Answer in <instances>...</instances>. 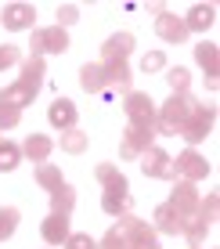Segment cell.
<instances>
[{
	"mask_svg": "<svg viewBox=\"0 0 220 249\" xmlns=\"http://www.w3.org/2000/svg\"><path fill=\"white\" fill-rule=\"evenodd\" d=\"M199 101L191 94H170L163 105H155V134H173L181 130V123L188 119V112L195 108Z\"/></svg>",
	"mask_w": 220,
	"mask_h": 249,
	"instance_id": "1",
	"label": "cell"
},
{
	"mask_svg": "<svg viewBox=\"0 0 220 249\" xmlns=\"http://www.w3.org/2000/svg\"><path fill=\"white\" fill-rule=\"evenodd\" d=\"M213 123H217V105H195L188 112V119L181 123V130H177V137H184V141L195 148L199 141H206L209 130H213Z\"/></svg>",
	"mask_w": 220,
	"mask_h": 249,
	"instance_id": "2",
	"label": "cell"
},
{
	"mask_svg": "<svg viewBox=\"0 0 220 249\" xmlns=\"http://www.w3.org/2000/svg\"><path fill=\"white\" fill-rule=\"evenodd\" d=\"M116 220H119L116 228L126 235V249H159V235H155V228H152L148 220L134 217V213H123V217H116Z\"/></svg>",
	"mask_w": 220,
	"mask_h": 249,
	"instance_id": "3",
	"label": "cell"
},
{
	"mask_svg": "<svg viewBox=\"0 0 220 249\" xmlns=\"http://www.w3.org/2000/svg\"><path fill=\"white\" fill-rule=\"evenodd\" d=\"M29 51L36 58H47V54H65L69 51V33L58 29V25H47V29H33V44Z\"/></svg>",
	"mask_w": 220,
	"mask_h": 249,
	"instance_id": "4",
	"label": "cell"
},
{
	"mask_svg": "<svg viewBox=\"0 0 220 249\" xmlns=\"http://www.w3.org/2000/svg\"><path fill=\"white\" fill-rule=\"evenodd\" d=\"M155 148V126H134L126 123L123 141H119V159H137L141 152Z\"/></svg>",
	"mask_w": 220,
	"mask_h": 249,
	"instance_id": "5",
	"label": "cell"
},
{
	"mask_svg": "<svg viewBox=\"0 0 220 249\" xmlns=\"http://www.w3.org/2000/svg\"><path fill=\"white\" fill-rule=\"evenodd\" d=\"M123 112L134 126H155V101H152L145 90H126Z\"/></svg>",
	"mask_w": 220,
	"mask_h": 249,
	"instance_id": "6",
	"label": "cell"
},
{
	"mask_svg": "<svg viewBox=\"0 0 220 249\" xmlns=\"http://www.w3.org/2000/svg\"><path fill=\"white\" fill-rule=\"evenodd\" d=\"M141 174L145 177H159V181H177V166H173V156H166L163 148H148L141 152Z\"/></svg>",
	"mask_w": 220,
	"mask_h": 249,
	"instance_id": "7",
	"label": "cell"
},
{
	"mask_svg": "<svg viewBox=\"0 0 220 249\" xmlns=\"http://www.w3.org/2000/svg\"><path fill=\"white\" fill-rule=\"evenodd\" d=\"M173 166H177V177H181V181H191V184L206 181L209 170H213V166L206 162V156H202V152H195V148L181 152V156L173 159Z\"/></svg>",
	"mask_w": 220,
	"mask_h": 249,
	"instance_id": "8",
	"label": "cell"
},
{
	"mask_svg": "<svg viewBox=\"0 0 220 249\" xmlns=\"http://www.w3.org/2000/svg\"><path fill=\"white\" fill-rule=\"evenodd\" d=\"M33 22H36V7L33 4H4V11H0V25L7 33H25V29H33Z\"/></svg>",
	"mask_w": 220,
	"mask_h": 249,
	"instance_id": "9",
	"label": "cell"
},
{
	"mask_svg": "<svg viewBox=\"0 0 220 249\" xmlns=\"http://www.w3.org/2000/svg\"><path fill=\"white\" fill-rule=\"evenodd\" d=\"M152 220H155V235H184V224H188V213H181L177 206L163 202L155 213H152Z\"/></svg>",
	"mask_w": 220,
	"mask_h": 249,
	"instance_id": "10",
	"label": "cell"
},
{
	"mask_svg": "<svg viewBox=\"0 0 220 249\" xmlns=\"http://www.w3.org/2000/svg\"><path fill=\"white\" fill-rule=\"evenodd\" d=\"M134 44H137V36H134V33H112V36L105 40V44H101V62H126V58H130V51H134Z\"/></svg>",
	"mask_w": 220,
	"mask_h": 249,
	"instance_id": "11",
	"label": "cell"
},
{
	"mask_svg": "<svg viewBox=\"0 0 220 249\" xmlns=\"http://www.w3.org/2000/svg\"><path fill=\"white\" fill-rule=\"evenodd\" d=\"M101 210H105L108 217H123V213H130V184L119 181V184L105 188V195H101Z\"/></svg>",
	"mask_w": 220,
	"mask_h": 249,
	"instance_id": "12",
	"label": "cell"
},
{
	"mask_svg": "<svg viewBox=\"0 0 220 249\" xmlns=\"http://www.w3.org/2000/svg\"><path fill=\"white\" fill-rule=\"evenodd\" d=\"M72 235L69 228V217H62V213H47L44 224H40V238H44L47 246H65V238Z\"/></svg>",
	"mask_w": 220,
	"mask_h": 249,
	"instance_id": "13",
	"label": "cell"
},
{
	"mask_svg": "<svg viewBox=\"0 0 220 249\" xmlns=\"http://www.w3.org/2000/svg\"><path fill=\"white\" fill-rule=\"evenodd\" d=\"M199 184H191V181H181V177H177L173 181V192H170V206H177V210L181 213H195V206H199Z\"/></svg>",
	"mask_w": 220,
	"mask_h": 249,
	"instance_id": "14",
	"label": "cell"
},
{
	"mask_svg": "<svg viewBox=\"0 0 220 249\" xmlns=\"http://www.w3.org/2000/svg\"><path fill=\"white\" fill-rule=\"evenodd\" d=\"M155 33H159V40H166V44H184V40H188L184 18H177V15H170V11L155 15Z\"/></svg>",
	"mask_w": 220,
	"mask_h": 249,
	"instance_id": "15",
	"label": "cell"
},
{
	"mask_svg": "<svg viewBox=\"0 0 220 249\" xmlns=\"http://www.w3.org/2000/svg\"><path fill=\"white\" fill-rule=\"evenodd\" d=\"M76 119H80V112H76V105H72L69 98H58L54 105L47 108V123L54 126V130H72Z\"/></svg>",
	"mask_w": 220,
	"mask_h": 249,
	"instance_id": "16",
	"label": "cell"
},
{
	"mask_svg": "<svg viewBox=\"0 0 220 249\" xmlns=\"http://www.w3.org/2000/svg\"><path fill=\"white\" fill-rule=\"evenodd\" d=\"M80 87L87 90V94L108 90V69L101 65V62H87V65L80 69Z\"/></svg>",
	"mask_w": 220,
	"mask_h": 249,
	"instance_id": "17",
	"label": "cell"
},
{
	"mask_svg": "<svg viewBox=\"0 0 220 249\" xmlns=\"http://www.w3.org/2000/svg\"><path fill=\"white\" fill-rule=\"evenodd\" d=\"M22 148V159H33V162H47L51 152H54V141H51L47 134H29L25 141L18 144Z\"/></svg>",
	"mask_w": 220,
	"mask_h": 249,
	"instance_id": "18",
	"label": "cell"
},
{
	"mask_svg": "<svg viewBox=\"0 0 220 249\" xmlns=\"http://www.w3.org/2000/svg\"><path fill=\"white\" fill-rule=\"evenodd\" d=\"M213 22H217V7L213 4H195L188 15H184V29L188 33H206V29H213Z\"/></svg>",
	"mask_w": 220,
	"mask_h": 249,
	"instance_id": "19",
	"label": "cell"
},
{
	"mask_svg": "<svg viewBox=\"0 0 220 249\" xmlns=\"http://www.w3.org/2000/svg\"><path fill=\"white\" fill-rule=\"evenodd\" d=\"M44 76H47V62L44 58H36V54H29V58H22V80L29 90H40L44 87Z\"/></svg>",
	"mask_w": 220,
	"mask_h": 249,
	"instance_id": "20",
	"label": "cell"
},
{
	"mask_svg": "<svg viewBox=\"0 0 220 249\" xmlns=\"http://www.w3.org/2000/svg\"><path fill=\"white\" fill-rule=\"evenodd\" d=\"M33 98H36V90H29L25 83H7L4 90H0V105H7V108H22L25 105H33Z\"/></svg>",
	"mask_w": 220,
	"mask_h": 249,
	"instance_id": "21",
	"label": "cell"
},
{
	"mask_svg": "<svg viewBox=\"0 0 220 249\" xmlns=\"http://www.w3.org/2000/svg\"><path fill=\"white\" fill-rule=\"evenodd\" d=\"M195 62L206 69V76H220V51H217V44L202 40V44L195 47Z\"/></svg>",
	"mask_w": 220,
	"mask_h": 249,
	"instance_id": "22",
	"label": "cell"
},
{
	"mask_svg": "<svg viewBox=\"0 0 220 249\" xmlns=\"http://www.w3.org/2000/svg\"><path fill=\"white\" fill-rule=\"evenodd\" d=\"M36 184L51 195L54 188H62V184H65V177H62V170H58L54 162H36Z\"/></svg>",
	"mask_w": 220,
	"mask_h": 249,
	"instance_id": "23",
	"label": "cell"
},
{
	"mask_svg": "<svg viewBox=\"0 0 220 249\" xmlns=\"http://www.w3.org/2000/svg\"><path fill=\"white\" fill-rule=\"evenodd\" d=\"M72 206H76V188H72V184H62V188H54V192H51V213L69 217Z\"/></svg>",
	"mask_w": 220,
	"mask_h": 249,
	"instance_id": "24",
	"label": "cell"
},
{
	"mask_svg": "<svg viewBox=\"0 0 220 249\" xmlns=\"http://www.w3.org/2000/svg\"><path fill=\"white\" fill-rule=\"evenodd\" d=\"M217 213H220V195L209 192L206 199H199V206H195V213H191V217H199L206 228H213V224H217Z\"/></svg>",
	"mask_w": 220,
	"mask_h": 249,
	"instance_id": "25",
	"label": "cell"
},
{
	"mask_svg": "<svg viewBox=\"0 0 220 249\" xmlns=\"http://www.w3.org/2000/svg\"><path fill=\"white\" fill-rule=\"evenodd\" d=\"M87 141L90 137L80 130V126H72V130H62V152H69V156H83V152H87Z\"/></svg>",
	"mask_w": 220,
	"mask_h": 249,
	"instance_id": "26",
	"label": "cell"
},
{
	"mask_svg": "<svg viewBox=\"0 0 220 249\" xmlns=\"http://www.w3.org/2000/svg\"><path fill=\"white\" fill-rule=\"evenodd\" d=\"M101 65H105V62H101ZM105 69H108V87H119L123 94L130 90V65H126V62H108Z\"/></svg>",
	"mask_w": 220,
	"mask_h": 249,
	"instance_id": "27",
	"label": "cell"
},
{
	"mask_svg": "<svg viewBox=\"0 0 220 249\" xmlns=\"http://www.w3.org/2000/svg\"><path fill=\"white\" fill-rule=\"evenodd\" d=\"M166 83H170L173 94H188L191 90V72L184 65H170V69H166Z\"/></svg>",
	"mask_w": 220,
	"mask_h": 249,
	"instance_id": "28",
	"label": "cell"
},
{
	"mask_svg": "<svg viewBox=\"0 0 220 249\" xmlns=\"http://www.w3.org/2000/svg\"><path fill=\"white\" fill-rule=\"evenodd\" d=\"M18 220H22L18 206H0V242H7V238L15 235V228H18Z\"/></svg>",
	"mask_w": 220,
	"mask_h": 249,
	"instance_id": "29",
	"label": "cell"
},
{
	"mask_svg": "<svg viewBox=\"0 0 220 249\" xmlns=\"http://www.w3.org/2000/svg\"><path fill=\"white\" fill-rule=\"evenodd\" d=\"M22 162V148L15 141H0V174H11Z\"/></svg>",
	"mask_w": 220,
	"mask_h": 249,
	"instance_id": "30",
	"label": "cell"
},
{
	"mask_svg": "<svg viewBox=\"0 0 220 249\" xmlns=\"http://www.w3.org/2000/svg\"><path fill=\"white\" fill-rule=\"evenodd\" d=\"M94 177L105 188H112V184H119V181H126V177L119 174V166H116V162H98V170H94Z\"/></svg>",
	"mask_w": 220,
	"mask_h": 249,
	"instance_id": "31",
	"label": "cell"
},
{
	"mask_svg": "<svg viewBox=\"0 0 220 249\" xmlns=\"http://www.w3.org/2000/svg\"><path fill=\"white\" fill-rule=\"evenodd\" d=\"M98 249H126V235H123V231L112 224V228L105 231V238L98 242Z\"/></svg>",
	"mask_w": 220,
	"mask_h": 249,
	"instance_id": "32",
	"label": "cell"
},
{
	"mask_svg": "<svg viewBox=\"0 0 220 249\" xmlns=\"http://www.w3.org/2000/svg\"><path fill=\"white\" fill-rule=\"evenodd\" d=\"M58 29H69L72 22H80V7L76 4H58Z\"/></svg>",
	"mask_w": 220,
	"mask_h": 249,
	"instance_id": "33",
	"label": "cell"
},
{
	"mask_svg": "<svg viewBox=\"0 0 220 249\" xmlns=\"http://www.w3.org/2000/svg\"><path fill=\"white\" fill-rule=\"evenodd\" d=\"M166 69V54L163 51H148L145 58H141V72H163Z\"/></svg>",
	"mask_w": 220,
	"mask_h": 249,
	"instance_id": "34",
	"label": "cell"
},
{
	"mask_svg": "<svg viewBox=\"0 0 220 249\" xmlns=\"http://www.w3.org/2000/svg\"><path fill=\"white\" fill-rule=\"evenodd\" d=\"M11 65H22V51L15 44H0V72L11 69Z\"/></svg>",
	"mask_w": 220,
	"mask_h": 249,
	"instance_id": "35",
	"label": "cell"
},
{
	"mask_svg": "<svg viewBox=\"0 0 220 249\" xmlns=\"http://www.w3.org/2000/svg\"><path fill=\"white\" fill-rule=\"evenodd\" d=\"M65 249H98V238H90L87 231H72L65 238Z\"/></svg>",
	"mask_w": 220,
	"mask_h": 249,
	"instance_id": "36",
	"label": "cell"
},
{
	"mask_svg": "<svg viewBox=\"0 0 220 249\" xmlns=\"http://www.w3.org/2000/svg\"><path fill=\"white\" fill-rule=\"evenodd\" d=\"M18 123H22V112H18V108L0 105V130H11V126H18Z\"/></svg>",
	"mask_w": 220,
	"mask_h": 249,
	"instance_id": "37",
	"label": "cell"
}]
</instances>
